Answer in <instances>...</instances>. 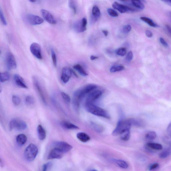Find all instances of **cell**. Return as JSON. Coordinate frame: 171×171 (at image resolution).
<instances>
[{
	"mask_svg": "<svg viewBox=\"0 0 171 171\" xmlns=\"http://www.w3.org/2000/svg\"><path fill=\"white\" fill-rule=\"evenodd\" d=\"M0 166L1 167H3V162H2L1 159L0 158Z\"/></svg>",
	"mask_w": 171,
	"mask_h": 171,
	"instance_id": "52",
	"label": "cell"
},
{
	"mask_svg": "<svg viewBox=\"0 0 171 171\" xmlns=\"http://www.w3.org/2000/svg\"><path fill=\"white\" fill-rule=\"evenodd\" d=\"M101 15L100 10L97 6L94 5L92 9V19L94 21H97Z\"/></svg>",
	"mask_w": 171,
	"mask_h": 171,
	"instance_id": "17",
	"label": "cell"
},
{
	"mask_svg": "<svg viewBox=\"0 0 171 171\" xmlns=\"http://www.w3.org/2000/svg\"><path fill=\"white\" fill-rule=\"evenodd\" d=\"M90 58L91 60H94L98 59V57L97 56L92 55L91 56Z\"/></svg>",
	"mask_w": 171,
	"mask_h": 171,
	"instance_id": "48",
	"label": "cell"
},
{
	"mask_svg": "<svg viewBox=\"0 0 171 171\" xmlns=\"http://www.w3.org/2000/svg\"><path fill=\"white\" fill-rule=\"evenodd\" d=\"M51 56L53 63L55 67H56L57 65V59L55 52L53 49L51 50Z\"/></svg>",
	"mask_w": 171,
	"mask_h": 171,
	"instance_id": "36",
	"label": "cell"
},
{
	"mask_svg": "<svg viewBox=\"0 0 171 171\" xmlns=\"http://www.w3.org/2000/svg\"><path fill=\"white\" fill-rule=\"evenodd\" d=\"M87 20L85 17L82 19L76 21L73 24V29L77 33H82L87 30Z\"/></svg>",
	"mask_w": 171,
	"mask_h": 171,
	"instance_id": "5",
	"label": "cell"
},
{
	"mask_svg": "<svg viewBox=\"0 0 171 171\" xmlns=\"http://www.w3.org/2000/svg\"><path fill=\"white\" fill-rule=\"evenodd\" d=\"M157 136L156 133L154 131H151L148 133L146 135V139L148 140H154L156 138Z\"/></svg>",
	"mask_w": 171,
	"mask_h": 171,
	"instance_id": "30",
	"label": "cell"
},
{
	"mask_svg": "<svg viewBox=\"0 0 171 171\" xmlns=\"http://www.w3.org/2000/svg\"><path fill=\"white\" fill-rule=\"evenodd\" d=\"M29 1L31 2V3H35V2L36 1H35V0H30Z\"/></svg>",
	"mask_w": 171,
	"mask_h": 171,
	"instance_id": "53",
	"label": "cell"
},
{
	"mask_svg": "<svg viewBox=\"0 0 171 171\" xmlns=\"http://www.w3.org/2000/svg\"><path fill=\"white\" fill-rule=\"evenodd\" d=\"M26 19L28 23L34 25H40L44 21V19L41 17L32 14L27 15L26 16Z\"/></svg>",
	"mask_w": 171,
	"mask_h": 171,
	"instance_id": "6",
	"label": "cell"
},
{
	"mask_svg": "<svg viewBox=\"0 0 171 171\" xmlns=\"http://www.w3.org/2000/svg\"><path fill=\"white\" fill-rule=\"evenodd\" d=\"M10 131L14 129L19 131L25 130L27 127V124L25 123L21 120H12L10 121L9 125Z\"/></svg>",
	"mask_w": 171,
	"mask_h": 171,
	"instance_id": "4",
	"label": "cell"
},
{
	"mask_svg": "<svg viewBox=\"0 0 171 171\" xmlns=\"http://www.w3.org/2000/svg\"><path fill=\"white\" fill-rule=\"evenodd\" d=\"M64 154L59 149L55 148L50 152L48 158L49 160L60 159L63 157Z\"/></svg>",
	"mask_w": 171,
	"mask_h": 171,
	"instance_id": "13",
	"label": "cell"
},
{
	"mask_svg": "<svg viewBox=\"0 0 171 171\" xmlns=\"http://www.w3.org/2000/svg\"><path fill=\"white\" fill-rule=\"evenodd\" d=\"M131 27L130 25H126L124 26L123 29V32L125 34H127L131 31Z\"/></svg>",
	"mask_w": 171,
	"mask_h": 171,
	"instance_id": "41",
	"label": "cell"
},
{
	"mask_svg": "<svg viewBox=\"0 0 171 171\" xmlns=\"http://www.w3.org/2000/svg\"><path fill=\"white\" fill-rule=\"evenodd\" d=\"M131 2L132 5L134 7L142 10L144 9V5L141 1H132Z\"/></svg>",
	"mask_w": 171,
	"mask_h": 171,
	"instance_id": "29",
	"label": "cell"
},
{
	"mask_svg": "<svg viewBox=\"0 0 171 171\" xmlns=\"http://www.w3.org/2000/svg\"><path fill=\"white\" fill-rule=\"evenodd\" d=\"M38 138L41 140L45 139L46 137V132L43 127L41 125H38L37 129Z\"/></svg>",
	"mask_w": 171,
	"mask_h": 171,
	"instance_id": "18",
	"label": "cell"
},
{
	"mask_svg": "<svg viewBox=\"0 0 171 171\" xmlns=\"http://www.w3.org/2000/svg\"><path fill=\"white\" fill-rule=\"evenodd\" d=\"M13 79L16 85L19 87L24 89H27L28 87L23 78L18 74L14 75Z\"/></svg>",
	"mask_w": 171,
	"mask_h": 171,
	"instance_id": "16",
	"label": "cell"
},
{
	"mask_svg": "<svg viewBox=\"0 0 171 171\" xmlns=\"http://www.w3.org/2000/svg\"><path fill=\"white\" fill-rule=\"evenodd\" d=\"M90 171H97L96 170H90Z\"/></svg>",
	"mask_w": 171,
	"mask_h": 171,
	"instance_id": "55",
	"label": "cell"
},
{
	"mask_svg": "<svg viewBox=\"0 0 171 171\" xmlns=\"http://www.w3.org/2000/svg\"><path fill=\"white\" fill-rule=\"evenodd\" d=\"M0 19L4 25H7V23L5 18L4 16L3 13V11L1 7H0Z\"/></svg>",
	"mask_w": 171,
	"mask_h": 171,
	"instance_id": "38",
	"label": "cell"
},
{
	"mask_svg": "<svg viewBox=\"0 0 171 171\" xmlns=\"http://www.w3.org/2000/svg\"><path fill=\"white\" fill-rule=\"evenodd\" d=\"M107 12L109 14L111 17H118V14L114 10L112 9H107Z\"/></svg>",
	"mask_w": 171,
	"mask_h": 171,
	"instance_id": "40",
	"label": "cell"
},
{
	"mask_svg": "<svg viewBox=\"0 0 171 171\" xmlns=\"http://www.w3.org/2000/svg\"><path fill=\"white\" fill-rule=\"evenodd\" d=\"M120 138L124 141H127L130 137V129H127L123 131L120 134Z\"/></svg>",
	"mask_w": 171,
	"mask_h": 171,
	"instance_id": "23",
	"label": "cell"
},
{
	"mask_svg": "<svg viewBox=\"0 0 171 171\" xmlns=\"http://www.w3.org/2000/svg\"><path fill=\"white\" fill-rule=\"evenodd\" d=\"M102 33H103L105 37H106L108 35V32L107 31L105 30H103L102 31Z\"/></svg>",
	"mask_w": 171,
	"mask_h": 171,
	"instance_id": "47",
	"label": "cell"
},
{
	"mask_svg": "<svg viewBox=\"0 0 171 171\" xmlns=\"http://www.w3.org/2000/svg\"><path fill=\"white\" fill-rule=\"evenodd\" d=\"M140 19L143 21L145 22L146 23H148L151 27H158V25L155 23L150 18L146 17H140Z\"/></svg>",
	"mask_w": 171,
	"mask_h": 171,
	"instance_id": "26",
	"label": "cell"
},
{
	"mask_svg": "<svg viewBox=\"0 0 171 171\" xmlns=\"http://www.w3.org/2000/svg\"><path fill=\"white\" fill-rule=\"evenodd\" d=\"M27 140V137L25 134H20L16 138L17 144L20 146H23L25 144Z\"/></svg>",
	"mask_w": 171,
	"mask_h": 171,
	"instance_id": "20",
	"label": "cell"
},
{
	"mask_svg": "<svg viewBox=\"0 0 171 171\" xmlns=\"http://www.w3.org/2000/svg\"><path fill=\"white\" fill-rule=\"evenodd\" d=\"M1 50H0V54H1Z\"/></svg>",
	"mask_w": 171,
	"mask_h": 171,
	"instance_id": "56",
	"label": "cell"
},
{
	"mask_svg": "<svg viewBox=\"0 0 171 171\" xmlns=\"http://www.w3.org/2000/svg\"><path fill=\"white\" fill-rule=\"evenodd\" d=\"M133 58V54L132 52L130 51L128 53L127 55L126 56V59L128 62H130L132 61Z\"/></svg>",
	"mask_w": 171,
	"mask_h": 171,
	"instance_id": "42",
	"label": "cell"
},
{
	"mask_svg": "<svg viewBox=\"0 0 171 171\" xmlns=\"http://www.w3.org/2000/svg\"><path fill=\"white\" fill-rule=\"evenodd\" d=\"M160 40L161 43L164 47L166 48L168 47V44L166 41L165 40H164V38H160Z\"/></svg>",
	"mask_w": 171,
	"mask_h": 171,
	"instance_id": "44",
	"label": "cell"
},
{
	"mask_svg": "<svg viewBox=\"0 0 171 171\" xmlns=\"http://www.w3.org/2000/svg\"><path fill=\"white\" fill-rule=\"evenodd\" d=\"M126 53L127 49L126 48L124 47L119 48V49H117L115 51L116 55L121 56H123L125 55Z\"/></svg>",
	"mask_w": 171,
	"mask_h": 171,
	"instance_id": "32",
	"label": "cell"
},
{
	"mask_svg": "<svg viewBox=\"0 0 171 171\" xmlns=\"http://www.w3.org/2000/svg\"><path fill=\"white\" fill-rule=\"evenodd\" d=\"M73 68L76 70L81 76H84V77H86V76L88 75V74L87 73L83 68L80 64H76L73 66Z\"/></svg>",
	"mask_w": 171,
	"mask_h": 171,
	"instance_id": "22",
	"label": "cell"
},
{
	"mask_svg": "<svg viewBox=\"0 0 171 171\" xmlns=\"http://www.w3.org/2000/svg\"><path fill=\"white\" fill-rule=\"evenodd\" d=\"M30 50L33 55L37 59H42L41 47L39 44L36 43H32L30 46Z\"/></svg>",
	"mask_w": 171,
	"mask_h": 171,
	"instance_id": "7",
	"label": "cell"
},
{
	"mask_svg": "<svg viewBox=\"0 0 171 171\" xmlns=\"http://www.w3.org/2000/svg\"><path fill=\"white\" fill-rule=\"evenodd\" d=\"M166 29H167L168 32V33H170V34L171 29H170V27L168 25H166Z\"/></svg>",
	"mask_w": 171,
	"mask_h": 171,
	"instance_id": "50",
	"label": "cell"
},
{
	"mask_svg": "<svg viewBox=\"0 0 171 171\" xmlns=\"http://www.w3.org/2000/svg\"><path fill=\"white\" fill-rule=\"evenodd\" d=\"M61 125L64 128L68 129H77L79 128L78 126L75 125V124L68 121H62Z\"/></svg>",
	"mask_w": 171,
	"mask_h": 171,
	"instance_id": "21",
	"label": "cell"
},
{
	"mask_svg": "<svg viewBox=\"0 0 171 171\" xmlns=\"http://www.w3.org/2000/svg\"><path fill=\"white\" fill-rule=\"evenodd\" d=\"M114 163L117 165L120 168L123 169L127 168L128 167V165L124 160H113Z\"/></svg>",
	"mask_w": 171,
	"mask_h": 171,
	"instance_id": "25",
	"label": "cell"
},
{
	"mask_svg": "<svg viewBox=\"0 0 171 171\" xmlns=\"http://www.w3.org/2000/svg\"><path fill=\"white\" fill-rule=\"evenodd\" d=\"M131 126L130 119L120 120L118 122L116 128L112 132V135L114 136L118 135L124 130L127 129H130Z\"/></svg>",
	"mask_w": 171,
	"mask_h": 171,
	"instance_id": "3",
	"label": "cell"
},
{
	"mask_svg": "<svg viewBox=\"0 0 171 171\" xmlns=\"http://www.w3.org/2000/svg\"><path fill=\"white\" fill-rule=\"evenodd\" d=\"M171 124H170L169 125V126H168V129H167L168 132V134H170H170H171Z\"/></svg>",
	"mask_w": 171,
	"mask_h": 171,
	"instance_id": "49",
	"label": "cell"
},
{
	"mask_svg": "<svg viewBox=\"0 0 171 171\" xmlns=\"http://www.w3.org/2000/svg\"><path fill=\"white\" fill-rule=\"evenodd\" d=\"M170 149L164 150L159 155L160 158H161L164 159L168 158L170 154Z\"/></svg>",
	"mask_w": 171,
	"mask_h": 171,
	"instance_id": "31",
	"label": "cell"
},
{
	"mask_svg": "<svg viewBox=\"0 0 171 171\" xmlns=\"http://www.w3.org/2000/svg\"><path fill=\"white\" fill-rule=\"evenodd\" d=\"M165 3H166L167 4H168V5H171V1H163Z\"/></svg>",
	"mask_w": 171,
	"mask_h": 171,
	"instance_id": "51",
	"label": "cell"
},
{
	"mask_svg": "<svg viewBox=\"0 0 171 171\" xmlns=\"http://www.w3.org/2000/svg\"><path fill=\"white\" fill-rule=\"evenodd\" d=\"M12 102L15 106H19L21 103V100L19 96L13 95L12 98Z\"/></svg>",
	"mask_w": 171,
	"mask_h": 171,
	"instance_id": "33",
	"label": "cell"
},
{
	"mask_svg": "<svg viewBox=\"0 0 171 171\" xmlns=\"http://www.w3.org/2000/svg\"><path fill=\"white\" fill-rule=\"evenodd\" d=\"M2 90V89L1 86V84H0V93H1V92Z\"/></svg>",
	"mask_w": 171,
	"mask_h": 171,
	"instance_id": "54",
	"label": "cell"
},
{
	"mask_svg": "<svg viewBox=\"0 0 171 171\" xmlns=\"http://www.w3.org/2000/svg\"><path fill=\"white\" fill-rule=\"evenodd\" d=\"M92 125L93 127V128L96 131L98 132H101L103 131V128L101 126L98 125L97 124L95 123H93Z\"/></svg>",
	"mask_w": 171,
	"mask_h": 171,
	"instance_id": "39",
	"label": "cell"
},
{
	"mask_svg": "<svg viewBox=\"0 0 171 171\" xmlns=\"http://www.w3.org/2000/svg\"><path fill=\"white\" fill-rule=\"evenodd\" d=\"M52 166V164L51 162H48L44 165L43 167L42 171H47L50 167Z\"/></svg>",
	"mask_w": 171,
	"mask_h": 171,
	"instance_id": "43",
	"label": "cell"
},
{
	"mask_svg": "<svg viewBox=\"0 0 171 171\" xmlns=\"http://www.w3.org/2000/svg\"><path fill=\"white\" fill-rule=\"evenodd\" d=\"M7 65L9 70H14L17 67V62L13 54L11 53L8 54L7 57Z\"/></svg>",
	"mask_w": 171,
	"mask_h": 171,
	"instance_id": "11",
	"label": "cell"
},
{
	"mask_svg": "<svg viewBox=\"0 0 171 171\" xmlns=\"http://www.w3.org/2000/svg\"><path fill=\"white\" fill-rule=\"evenodd\" d=\"M125 69V67L122 65L114 66H113L110 69V71L111 73H115L117 72L123 71Z\"/></svg>",
	"mask_w": 171,
	"mask_h": 171,
	"instance_id": "28",
	"label": "cell"
},
{
	"mask_svg": "<svg viewBox=\"0 0 171 171\" xmlns=\"http://www.w3.org/2000/svg\"><path fill=\"white\" fill-rule=\"evenodd\" d=\"M73 72V70L69 68L65 67L62 69L61 79L64 83H66L69 82Z\"/></svg>",
	"mask_w": 171,
	"mask_h": 171,
	"instance_id": "9",
	"label": "cell"
},
{
	"mask_svg": "<svg viewBox=\"0 0 171 171\" xmlns=\"http://www.w3.org/2000/svg\"><path fill=\"white\" fill-rule=\"evenodd\" d=\"M33 82L34 86L37 91L38 93L41 97L42 101L44 103L46 104V101L44 95L43 89H42L41 86L37 78L36 77L33 78Z\"/></svg>",
	"mask_w": 171,
	"mask_h": 171,
	"instance_id": "14",
	"label": "cell"
},
{
	"mask_svg": "<svg viewBox=\"0 0 171 171\" xmlns=\"http://www.w3.org/2000/svg\"><path fill=\"white\" fill-rule=\"evenodd\" d=\"M159 166V164L158 163L154 164L150 166L149 168L150 170H152L156 169Z\"/></svg>",
	"mask_w": 171,
	"mask_h": 171,
	"instance_id": "45",
	"label": "cell"
},
{
	"mask_svg": "<svg viewBox=\"0 0 171 171\" xmlns=\"http://www.w3.org/2000/svg\"><path fill=\"white\" fill-rule=\"evenodd\" d=\"M55 148H57L63 153L64 154L69 152L73 147L67 143L63 141H57L54 143Z\"/></svg>",
	"mask_w": 171,
	"mask_h": 171,
	"instance_id": "8",
	"label": "cell"
},
{
	"mask_svg": "<svg viewBox=\"0 0 171 171\" xmlns=\"http://www.w3.org/2000/svg\"><path fill=\"white\" fill-rule=\"evenodd\" d=\"M112 5L115 9L118 10L121 13L133 11V10L130 7L125 5H122L117 3V2H114Z\"/></svg>",
	"mask_w": 171,
	"mask_h": 171,
	"instance_id": "15",
	"label": "cell"
},
{
	"mask_svg": "<svg viewBox=\"0 0 171 171\" xmlns=\"http://www.w3.org/2000/svg\"><path fill=\"white\" fill-rule=\"evenodd\" d=\"M86 109L88 112L95 115L108 119L110 118L109 114L106 111L92 103L86 104Z\"/></svg>",
	"mask_w": 171,
	"mask_h": 171,
	"instance_id": "1",
	"label": "cell"
},
{
	"mask_svg": "<svg viewBox=\"0 0 171 171\" xmlns=\"http://www.w3.org/2000/svg\"><path fill=\"white\" fill-rule=\"evenodd\" d=\"M62 97L64 101L67 103H69L71 102V98L68 94L64 92H62L61 93Z\"/></svg>",
	"mask_w": 171,
	"mask_h": 171,
	"instance_id": "37",
	"label": "cell"
},
{
	"mask_svg": "<svg viewBox=\"0 0 171 171\" xmlns=\"http://www.w3.org/2000/svg\"><path fill=\"white\" fill-rule=\"evenodd\" d=\"M41 13L44 19L48 23L53 25L57 23V21L53 15L47 10L42 9L41 10Z\"/></svg>",
	"mask_w": 171,
	"mask_h": 171,
	"instance_id": "12",
	"label": "cell"
},
{
	"mask_svg": "<svg viewBox=\"0 0 171 171\" xmlns=\"http://www.w3.org/2000/svg\"><path fill=\"white\" fill-rule=\"evenodd\" d=\"M38 152V148L35 145L32 144L26 148L24 152V156L27 161H33L37 156Z\"/></svg>",
	"mask_w": 171,
	"mask_h": 171,
	"instance_id": "2",
	"label": "cell"
},
{
	"mask_svg": "<svg viewBox=\"0 0 171 171\" xmlns=\"http://www.w3.org/2000/svg\"><path fill=\"white\" fill-rule=\"evenodd\" d=\"M10 75L8 72H0V82H4L9 81Z\"/></svg>",
	"mask_w": 171,
	"mask_h": 171,
	"instance_id": "27",
	"label": "cell"
},
{
	"mask_svg": "<svg viewBox=\"0 0 171 171\" xmlns=\"http://www.w3.org/2000/svg\"><path fill=\"white\" fill-rule=\"evenodd\" d=\"M77 138L80 141L83 142H86L90 140V137L85 133L80 132L77 135Z\"/></svg>",
	"mask_w": 171,
	"mask_h": 171,
	"instance_id": "19",
	"label": "cell"
},
{
	"mask_svg": "<svg viewBox=\"0 0 171 171\" xmlns=\"http://www.w3.org/2000/svg\"><path fill=\"white\" fill-rule=\"evenodd\" d=\"M35 102L34 99L31 96H27L25 99V103L27 105H32L35 103Z\"/></svg>",
	"mask_w": 171,
	"mask_h": 171,
	"instance_id": "35",
	"label": "cell"
},
{
	"mask_svg": "<svg viewBox=\"0 0 171 171\" xmlns=\"http://www.w3.org/2000/svg\"><path fill=\"white\" fill-rule=\"evenodd\" d=\"M146 35L148 38H151L153 36L152 32L149 30H147L146 32Z\"/></svg>",
	"mask_w": 171,
	"mask_h": 171,
	"instance_id": "46",
	"label": "cell"
},
{
	"mask_svg": "<svg viewBox=\"0 0 171 171\" xmlns=\"http://www.w3.org/2000/svg\"><path fill=\"white\" fill-rule=\"evenodd\" d=\"M69 7L71 9L74 14L77 13V7L75 2L73 1H69Z\"/></svg>",
	"mask_w": 171,
	"mask_h": 171,
	"instance_id": "34",
	"label": "cell"
},
{
	"mask_svg": "<svg viewBox=\"0 0 171 171\" xmlns=\"http://www.w3.org/2000/svg\"><path fill=\"white\" fill-rule=\"evenodd\" d=\"M102 92L101 90L93 91L90 93L87 98L86 104H92L95 101L99 98L102 95Z\"/></svg>",
	"mask_w": 171,
	"mask_h": 171,
	"instance_id": "10",
	"label": "cell"
},
{
	"mask_svg": "<svg viewBox=\"0 0 171 171\" xmlns=\"http://www.w3.org/2000/svg\"><path fill=\"white\" fill-rule=\"evenodd\" d=\"M146 147L152 150H162V146L161 144L155 143H149L146 144Z\"/></svg>",
	"mask_w": 171,
	"mask_h": 171,
	"instance_id": "24",
	"label": "cell"
}]
</instances>
